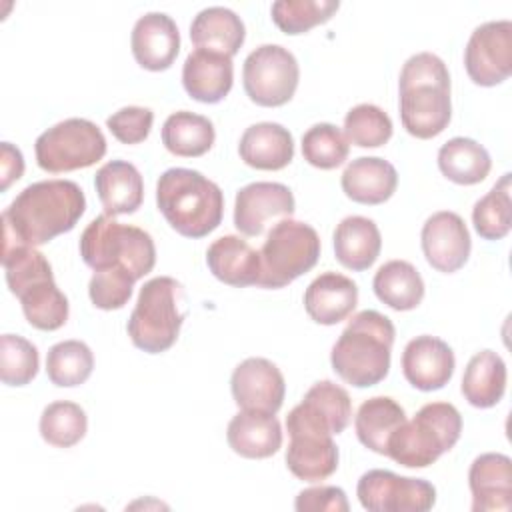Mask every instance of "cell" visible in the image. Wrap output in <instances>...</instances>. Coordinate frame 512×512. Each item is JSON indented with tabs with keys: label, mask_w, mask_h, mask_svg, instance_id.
<instances>
[{
	"label": "cell",
	"mask_w": 512,
	"mask_h": 512,
	"mask_svg": "<svg viewBox=\"0 0 512 512\" xmlns=\"http://www.w3.org/2000/svg\"><path fill=\"white\" fill-rule=\"evenodd\" d=\"M400 120L414 138L442 134L452 118L450 74L444 60L432 52L410 56L400 70Z\"/></svg>",
	"instance_id": "cell-2"
},
{
	"label": "cell",
	"mask_w": 512,
	"mask_h": 512,
	"mask_svg": "<svg viewBox=\"0 0 512 512\" xmlns=\"http://www.w3.org/2000/svg\"><path fill=\"white\" fill-rule=\"evenodd\" d=\"M344 136L358 148H378L392 138V120L376 104H358L344 118Z\"/></svg>",
	"instance_id": "cell-41"
},
{
	"label": "cell",
	"mask_w": 512,
	"mask_h": 512,
	"mask_svg": "<svg viewBox=\"0 0 512 512\" xmlns=\"http://www.w3.org/2000/svg\"><path fill=\"white\" fill-rule=\"evenodd\" d=\"M294 194L280 182H250L236 192L234 226L244 236H260L270 220L294 214Z\"/></svg>",
	"instance_id": "cell-14"
},
{
	"label": "cell",
	"mask_w": 512,
	"mask_h": 512,
	"mask_svg": "<svg viewBox=\"0 0 512 512\" xmlns=\"http://www.w3.org/2000/svg\"><path fill=\"white\" fill-rule=\"evenodd\" d=\"M302 400L308 402L330 424L334 434L344 432L350 424L352 400L342 386L330 380H320L308 388Z\"/></svg>",
	"instance_id": "cell-43"
},
{
	"label": "cell",
	"mask_w": 512,
	"mask_h": 512,
	"mask_svg": "<svg viewBox=\"0 0 512 512\" xmlns=\"http://www.w3.org/2000/svg\"><path fill=\"white\" fill-rule=\"evenodd\" d=\"M472 224L480 238L502 240L512 226V200H510V172L476 200L472 208Z\"/></svg>",
	"instance_id": "cell-35"
},
{
	"label": "cell",
	"mask_w": 512,
	"mask_h": 512,
	"mask_svg": "<svg viewBox=\"0 0 512 512\" xmlns=\"http://www.w3.org/2000/svg\"><path fill=\"white\" fill-rule=\"evenodd\" d=\"M38 366V348L30 340L18 334L0 336V378L6 386L30 384L38 374Z\"/></svg>",
	"instance_id": "cell-42"
},
{
	"label": "cell",
	"mask_w": 512,
	"mask_h": 512,
	"mask_svg": "<svg viewBox=\"0 0 512 512\" xmlns=\"http://www.w3.org/2000/svg\"><path fill=\"white\" fill-rule=\"evenodd\" d=\"M246 38L242 18L224 6H208L200 10L190 24V40L196 48L214 50L234 56Z\"/></svg>",
	"instance_id": "cell-28"
},
{
	"label": "cell",
	"mask_w": 512,
	"mask_h": 512,
	"mask_svg": "<svg viewBox=\"0 0 512 512\" xmlns=\"http://www.w3.org/2000/svg\"><path fill=\"white\" fill-rule=\"evenodd\" d=\"M180 300L182 286L178 280L156 276L144 282L126 324L132 344L148 354L172 348L186 318V312L180 310Z\"/></svg>",
	"instance_id": "cell-7"
},
{
	"label": "cell",
	"mask_w": 512,
	"mask_h": 512,
	"mask_svg": "<svg viewBox=\"0 0 512 512\" xmlns=\"http://www.w3.org/2000/svg\"><path fill=\"white\" fill-rule=\"evenodd\" d=\"M340 186L352 202L376 206L390 200L396 192L398 172L384 158L360 156L344 168Z\"/></svg>",
	"instance_id": "cell-25"
},
{
	"label": "cell",
	"mask_w": 512,
	"mask_h": 512,
	"mask_svg": "<svg viewBox=\"0 0 512 512\" xmlns=\"http://www.w3.org/2000/svg\"><path fill=\"white\" fill-rule=\"evenodd\" d=\"M94 188L104 214L114 218L134 214L144 200V180L128 160H110L96 170Z\"/></svg>",
	"instance_id": "cell-23"
},
{
	"label": "cell",
	"mask_w": 512,
	"mask_h": 512,
	"mask_svg": "<svg viewBox=\"0 0 512 512\" xmlns=\"http://www.w3.org/2000/svg\"><path fill=\"white\" fill-rule=\"evenodd\" d=\"M336 260L354 272L368 270L380 256L382 236L374 220L366 216H346L338 222L334 234Z\"/></svg>",
	"instance_id": "cell-27"
},
{
	"label": "cell",
	"mask_w": 512,
	"mask_h": 512,
	"mask_svg": "<svg viewBox=\"0 0 512 512\" xmlns=\"http://www.w3.org/2000/svg\"><path fill=\"white\" fill-rule=\"evenodd\" d=\"M34 152L44 172H72L100 162L106 154V138L94 122L66 118L36 138Z\"/></svg>",
	"instance_id": "cell-10"
},
{
	"label": "cell",
	"mask_w": 512,
	"mask_h": 512,
	"mask_svg": "<svg viewBox=\"0 0 512 512\" xmlns=\"http://www.w3.org/2000/svg\"><path fill=\"white\" fill-rule=\"evenodd\" d=\"M2 268L6 276V284L14 296H18L26 286L54 278L52 266L46 256L34 246L16 244L2 250Z\"/></svg>",
	"instance_id": "cell-40"
},
{
	"label": "cell",
	"mask_w": 512,
	"mask_h": 512,
	"mask_svg": "<svg viewBox=\"0 0 512 512\" xmlns=\"http://www.w3.org/2000/svg\"><path fill=\"white\" fill-rule=\"evenodd\" d=\"M464 68L478 86H496L512 72V22L490 20L474 28L464 48Z\"/></svg>",
	"instance_id": "cell-13"
},
{
	"label": "cell",
	"mask_w": 512,
	"mask_h": 512,
	"mask_svg": "<svg viewBox=\"0 0 512 512\" xmlns=\"http://www.w3.org/2000/svg\"><path fill=\"white\" fill-rule=\"evenodd\" d=\"M358 304V286L340 272L316 276L304 292V310L316 322L334 326L346 320Z\"/></svg>",
	"instance_id": "cell-21"
},
{
	"label": "cell",
	"mask_w": 512,
	"mask_h": 512,
	"mask_svg": "<svg viewBox=\"0 0 512 512\" xmlns=\"http://www.w3.org/2000/svg\"><path fill=\"white\" fill-rule=\"evenodd\" d=\"M456 368L452 348L436 336L412 338L402 352V372L410 386L422 392L444 388Z\"/></svg>",
	"instance_id": "cell-17"
},
{
	"label": "cell",
	"mask_w": 512,
	"mask_h": 512,
	"mask_svg": "<svg viewBox=\"0 0 512 512\" xmlns=\"http://www.w3.org/2000/svg\"><path fill=\"white\" fill-rule=\"evenodd\" d=\"M356 496L370 512H426L436 504V488L424 478L374 468L360 476Z\"/></svg>",
	"instance_id": "cell-12"
},
{
	"label": "cell",
	"mask_w": 512,
	"mask_h": 512,
	"mask_svg": "<svg viewBox=\"0 0 512 512\" xmlns=\"http://www.w3.org/2000/svg\"><path fill=\"white\" fill-rule=\"evenodd\" d=\"M338 8V0H278L272 4L270 14L284 34L296 36L328 22Z\"/></svg>",
	"instance_id": "cell-38"
},
{
	"label": "cell",
	"mask_w": 512,
	"mask_h": 512,
	"mask_svg": "<svg viewBox=\"0 0 512 512\" xmlns=\"http://www.w3.org/2000/svg\"><path fill=\"white\" fill-rule=\"evenodd\" d=\"M156 206L180 236L204 238L222 222L224 194L198 170L168 168L156 182Z\"/></svg>",
	"instance_id": "cell-4"
},
{
	"label": "cell",
	"mask_w": 512,
	"mask_h": 512,
	"mask_svg": "<svg viewBox=\"0 0 512 512\" xmlns=\"http://www.w3.org/2000/svg\"><path fill=\"white\" fill-rule=\"evenodd\" d=\"M374 294L392 310H414L424 298V280L414 264L406 260L384 262L372 280Z\"/></svg>",
	"instance_id": "cell-30"
},
{
	"label": "cell",
	"mask_w": 512,
	"mask_h": 512,
	"mask_svg": "<svg viewBox=\"0 0 512 512\" xmlns=\"http://www.w3.org/2000/svg\"><path fill=\"white\" fill-rule=\"evenodd\" d=\"M226 440L238 456L260 460L280 450L282 426L274 414L260 410H240L228 422Z\"/></svg>",
	"instance_id": "cell-24"
},
{
	"label": "cell",
	"mask_w": 512,
	"mask_h": 512,
	"mask_svg": "<svg viewBox=\"0 0 512 512\" xmlns=\"http://www.w3.org/2000/svg\"><path fill=\"white\" fill-rule=\"evenodd\" d=\"M24 174V156L18 146L10 142L0 144V190L6 192L12 182Z\"/></svg>",
	"instance_id": "cell-47"
},
{
	"label": "cell",
	"mask_w": 512,
	"mask_h": 512,
	"mask_svg": "<svg viewBox=\"0 0 512 512\" xmlns=\"http://www.w3.org/2000/svg\"><path fill=\"white\" fill-rule=\"evenodd\" d=\"M92 370L94 354L82 340H62L48 350L46 374L54 386H80L90 378Z\"/></svg>",
	"instance_id": "cell-36"
},
{
	"label": "cell",
	"mask_w": 512,
	"mask_h": 512,
	"mask_svg": "<svg viewBox=\"0 0 512 512\" xmlns=\"http://www.w3.org/2000/svg\"><path fill=\"white\" fill-rule=\"evenodd\" d=\"M396 328L378 310H362L342 330L330 352L332 370L356 388L382 382L390 370Z\"/></svg>",
	"instance_id": "cell-3"
},
{
	"label": "cell",
	"mask_w": 512,
	"mask_h": 512,
	"mask_svg": "<svg viewBox=\"0 0 512 512\" xmlns=\"http://www.w3.org/2000/svg\"><path fill=\"white\" fill-rule=\"evenodd\" d=\"M80 256L94 272L124 268L140 280L152 272L156 264V246L146 230L102 214L84 228L80 236Z\"/></svg>",
	"instance_id": "cell-6"
},
{
	"label": "cell",
	"mask_w": 512,
	"mask_h": 512,
	"mask_svg": "<svg viewBox=\"0 0 512 512\" xmlns=\"http://www.w3.org/2000/svg\"><path fill=\"white\" fill-rule=\"evenodd\" d=\"M234 84L232 58L214 50L194 48L182 66L186 94L202 104H216L228 96Z\"/></svg>",
	"instance_id": "cell-20"
},
{
	"label": "cell",
	"mask_w": 512,
	"mask_h": 512,
	"mask_svg": "<svg viewBox=\"0 0 512 512\" xmlns=\"http://www.w3.org/2000/svg\"><path fill=\"white\" fill-rule=\"evenodd\" d=\"M16 298L22 304V312L28 324L38 330L52 332L62 328L68 320V298L56 286L54 278L38 280L26 286Z\"/></svg>",
	"instance_id": "cell-34"
},
{
	"label": "cell",
	"mask_w": 512,
	"mask_h": 512,
	"mask_svg": "<svg viewBox=\"0 0 512 512\" xmlns=\"http://www.w3.org/2000/svg\"><path fill=\"white\" fill-rule=\"evenodd\" d=\"M438 168L450 182L472 186L480 184L490 174L492 158L480 142L456 136L440 146Z\"/></svg>",
	"instance_id": "cell-31"
},
{
	"label": "cell",
	"mask_w": 512,
	"mask_h": 512,
	"mask_svg": "<svg viewBox=\"0 0 512 512\" xmlns=\"http://www.w3.org/2000/svg\"><path fill=\"white\" fill-rule=\"evenodd\" d=\"M134 60L150 72L168 70L180 52V32L176 22L164 12L140 16L130 36Z\"/></svg>",
	"instance_id": "cell-18"
},
{
	"label": "cell",
	"mask_w": 512,
	"mask_h": 512,
	"mask_svg": "<svg viewBox=\"0 0 512 512\" xmlns=\"http://www.w3.org/2000/svg\"><path fill=\"white\" fill-rule=\"evenodd\" d=\"M348 152L350 142L344 132L330 122L314 124L302 134V156L314 168H338L348 158Z\"/></svg>",
	"instance_id": "cell-39"
},
{
	"label": "cell",
	"mask_w": 512,
	"mask_h": 512,
	"mask_svg": "<svg viewBox=\"0 0 512 512\" xmlns=\"http://www.w3.org/2000/svg\"><path fill=\"white\" fill-rule=\"evenodd\" d=\"M506 378L502 356L494 350H480L468 360L460 390L470 406L492 408L506 392Z\"/></svg>",
	"instance_id": "cell-29"
},
{
	"label": "cell",
	"mask_w": 512,
	"mask_h": 512,
	"mask_svg": "<svg viewBox=\"0 0 512 512\" xmlns=\"http://www.w3.org/2000/svg\"><path fill=\"white\" fill-rule=\"evenodd\" d=\"M88 430V418L80 404L70 400L50 402L40 416V436L56 448H72Z\"/></svg>",
	"instance_id": "cell-37"
},
{
	"label": "cell",
	"mask_w": 512,
	"mask_h": 512,
	"mask_svg": "<svg viewBox=\"0 0 512 512\" xmlns=\"http://www.w3.org/2000/svg\"><path fill=\"white\" fill-rule=\"evenodd\" d=\"M238 154L250 168L282 170L294 158V138L278 122H258L240 136Z\"/></svg>",
	"instance_id": "cell-26"
},
{
	"label": "cell",
	"mask_w": 512,
	"mask_h": 512,
	"mask_svg": "<svg viewBox=\"0 0 512 512\" xmlns=\"http://www.w3.org/2000/svg\"><path fill=\"white\" fill-rule=\"evenodd\" d=\"M462 434V416L450 402H428L412 420H404L388 438L386 456L406 468H426L454 448Z\"/></svg>",
	"instance_id": "cell-5"
},
{
	"label": "cell",
	"mask_w": 512,
	"mask_h": 512,
	"mask_svg": "<svg viewBox=\"0 0 512 512\" xmlns=\"http://www.w3.org/2000/svg\"><path fill=\"white\" fill-rule=\"evenodd\" d=\"M420 244L426 262L444 274L460 270L470 256L472 240L460 214L452 210H440L426 218Z\"/></svg>",
	"instance_id": "cell-15"
},
{
	"label": "cell",
	"mask_w": 512,
	"mask_h": 512,
	"mask_svg": "<svg viewBox=\"0 0 512 512\" xmlns=\"http://www.w3.org/2000/svg\"><path fill=\"white\" fill-rule=\"evenodd\" d=\"M136 278L124 268L98 270L88 284V296L100 310H120L128 304L134 292Z\"/></svg>",
	"instance_id": "cell-44"
},
{
	"label": "cell",
	"mask_w": 512,
	"mask_h": 512,
	"mask_svg": "<svg viewBox=\"0 0 512 512\" xmlns=\"http://www.w3.org/2000/svg\"><path fill=\"white\" fill-rule=\"evenodd\" d=\"M294 508L298 512H348L350 504L346 492L338 486H312L298 492Z\"/></svg>",
	"instance_id": "cell-46"
},
{
	"label": "cell",
	"mask_w": 512,
	"mask_h": 512,
	"mask_svg": "<svg viewBox=\"0 0 512 512\" xmlns=\"http://www.w3.org/2000/svg\"><path fill=\"white\" fill-rule=\"evenodd\" d=\"M86 210V196L72 180L28 184L2 212L4 248L42 246L70 232Z\"/></svg>",
	"instance_id": "cell-1"
},
{
	"label": "cell",
	"mask_w": 512,
	"mask_h": 512,
	"mask_svg": "<svg viewBox=\"0 0 512 512\" xmlns=\"http://www.w3.org/2000/svg\"><path fill=\"white\" fill-rule=\"evenodd\" d=\"M290 436L286 448L288 470L304 482H320L338 468V446L330 424L304 400L286 416Z\"/></svg>",
	"instance_id": "cell-9"
},
{
	"label": "cell",
	"mask_w": 512,
	"mask_h": 512,
	"mask_svg": "<svg viewBox=\"0 0 512 512\" xmlns=\"http://www.w3.org/2000/svg\"><path fill=\"white\" fill-rule=\"evenodd\" d=\"M406 420L404 408L390 396H374L360 404L354 428L360 444L376 454L386 456L388 438Z\"/></svg>",
	"instance_id": "cell-33"
},
{
	"label": "cell",
	"mask_w": 512,
	"mask_h": 512,
	"mask_svg": "<svg viewBox=\"0 0 512 512\" xmlns=\"http://www.w3.org/2000/svg\"><path fill=\"white\" fill-rule=\"evenodd\" d=\"M154 112L144 106H124L106 118V128L122 144H140L148 138Z\"/></svg>",
	"instance_id": "cell-45"
},
{
	"label": "cell",
	"mask_w": 512,
	"mask_h": 512,
	"mask_svg": "<svg viewBox=\"0 0 512 512\" xmlns=\"http://www.w3.org/2000/svg\"><path fill=\"white\" fill-rule=\"evenodd\" d=\"M472 512H506L512 506V460L500 452L474 458L468 470Z\"/></svg>",
	"instance_id": "cell-19"
},
{
	"label": "cell",
	"mask_w": 512,
	"mask_h": 512,
	"mask_svg": "<svg viewBox=\"0 0 512 512\" xmlns=\"http://www.w3.org/2000/svg\"><path fill=\"white\" fill-rule=\"evenodd\" d=\"M216 140V130L210 118L190 110L172 112L162 126L164 148L182 158H198L206 154Z\"/></svg>",
	"instance_id": "cell-32"
},
{
	"label": "cell",
	"mask_w": 512,
	"mask_h": 512,
	"mask_svg": "<svg viewBox=\"0 0 512 512\" xmlns=\"http://www.w3.org/2000/svg\"><path fill=\"white\" fill-rule=\"evenodd\" d=\"M230 390L240 410L276 414L284 402L286 382L274 362L252 356L234 368L230 376Z\"/></svg>",
	"instance_id": "cell-16"
},
{
	"label": "cell",
	"mask_w": 512,
	"mask_h": 512,
	"mask_svg": "<svg viewBox=\"0 0 512 512\" xmlns=\"http://www.w3.org/2000/svg\"><path fill=\"white\" fill-rule=\"evenodd\" d=\"M206 264L214 278L234 288L258 286L262 276L260 252L234 234L220 236L208 246Z\"/></svg>",
	"instance_id": "cell-22"
},
{
	"label": "cell",
	"mask_w": 512,
	"mask_h": 512,
	"mask_svg": "<svg viewBox=\"0 0 512 512\" xmlns=\"http://www.w3.org/2000/svg\"><path fill=\"white\" fill-rule=\"evenodd\" d=\"M318 232L300 220L282 218L266 234L260 248L262 276L260 288H284L308 270H312L320 258Z\"/></svg>",
	"instance_id": "cell-8"
},
{
	"label": "cell",
	"mask_w": 512,
	"mask_h": 512,
	"mask_svg": "<svg viewBox=\"0 0 512 512\" xmlns=\"http://www.w3.org/2000/svg\"><path fill=\"white\" fill-rule=\"evenodd\" d=\"M300 80L296 56L280 44H262L252 50L242 66L246 96L264 108L284 106L292 100Z\"/></svg>",
	"instance_id": "cell-11"
}]
</instances>
